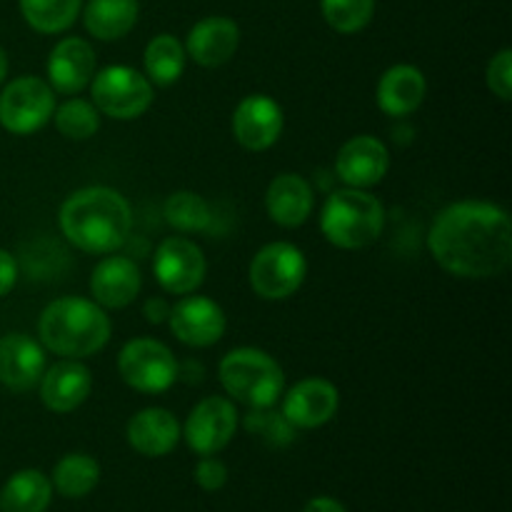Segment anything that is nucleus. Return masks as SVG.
Returning <instances> with one entry per match:
<instances>
[{
  "mask_svg": "<svg viewBox=\"0 0 512 512\" xmlns=\"http://www.w3.org/2000/svg\"><path fill=\"white\" fill-rule=\"evenodd\" d=\"M428 248L435 263L455 278H498L512 263L508 210L488 200L445 205L428 230Z\"/></svg>",
  "mask_w": 512,
  "mask_h": 512,
  "instance_id": "nucleus-1",
  "label": "nucleus"
},
{
  "mask_svg": "<svg viewBox=\"0 0 512 512\" xmlns=\"http://www.w3.org/2000/svg\"><path fill=\"white\" fill-rule=\"evenodd\" d=\"M45 368V348L25 333H8L0 338V383L13 393H30L38 388Z\"/></svg>",
  "mask_w": 512,
  "mask_h": 512,
  "instance_id": "nucleus-17",
  "label": "nucleus"
},
{
  "mask_svg": "<svg viewBox=\"0 0 512 512\" xmlns=\"http://www.w3.org/2000/svg\"><path fill=\"white\" fill-rule=\"evenodd\" d=\"M140 15L138 0H88L83 10L85 30L95 40H120L135 28Z\"/></svg>",
  "mask_w": 512,
  "mask_h": 512,
  "instance_id": "nucleus-24",
  "label": "nucleus"
},
{
  "mask_svg": "<svg viewBox=\"0 0 512 512\" xmlns=\"http://www.w3.org/2000/svg\"><path fill=\"white\" fill-rule=\"evenodd\" d=\"M100 480L98 460L83 453H70L55 465L53 485L65 498H85Z\"/></svg>",
  "mask_w": 512,
  "mask_h": 512,
  "instance_id": "nucleus-28",
  "label": "nucleus"
},
{
  "mask_svg": "<svg viewBox=\"0 0 512 512\" xmlns=\"http://www.w3.org/2000/svg\"><path fill=\"white\" fill-rule=\"evenodd\" d=\"M53 123L63 138L88 140L100 130V113L90 100L70 98L63 105H55Z\"/></svg>",
  "mask_w": 512,
  "mask_h": 512,
  "instance_id": "nucleus-30",
  "label": "nucleus"
},
{
  "mask_svg": "<svg viewBox=\"0 0 512 512\" xmlns=\"http://www.w3.org/2000/svg\"><path fill=\"white\" fill-rule=\"evenodd\" d=\"M55 95L48 80L23 75L0 93V125L13 135H30L53 120Z\"/></svg>",
  "mask_w": 512,
  "mask_h": 512,
  "instance_id": "nucleus-9",
  "label": "nucleus"
},
{
  "mask_svg": "<svg viewBox=\"0 0 512 512\" xmlns=\"http://www.w3.org/2000/svg\"><path fill=\"white\" fill-rule=\"evenodd\" d=\"M5 78H8V53L0 48V85H3Z\"/></svg>",
  "mask_w": 512,
  "mask_h": 512,
  "instance_id": "nucleus-38",
  "label": "nucleus"
},
{
  "mask_svg": "<svg viewBox=\"0 0 512 512\" xmlns=\"http://www.w3.org/2000/svg\"><path fill=\"white\" fill-rule=\"evenodd\" d=\"M165 220L180 233H205L213 223L210 205L190 190H178L165 200Z\"/></svg>",
  "mask_w": 512,
  "mask_h": 512,
  "instance_id": "nucleus-29",
  "label": "nucleus"
},
{
  "mask_svg": "<svg viewBox=\"0 0 512 512\" xmlns=\"http://www.w3.org/2000/svg\"><path fill=\"white\" fill-rule=\"evenodd\" d=\"M390 170V150L383 140L373 135H355L335 158V173L345 188L368 190L378 185Z\"/></svg>",
  "mask_w": 512,
  "mask_h": 512,
  "instance_id": "nucleus-15",
  "label": "nucleus"
},
{
  "mask_svg": "<svg viewBox=\"0 0 512 512\" xmlns=\"http://www.w3.org/2000/svg\"><path fill=\"white\" fill-rule=\"evenodd\" d=\"M315 205L313 188L298 173H280L265 193V210L280 228H300L310 218Z\"/></svg>",
  "mask_w": 512,
  "mask_h": 512,
  "instance_id": "nucleus-23",
  "label": "nucleus"
},
{
  "mask_svg": "<svg viewBox=\"0 0 512 512\" xmlns=\"http://www.w3.org/2000/svg\"><path fill=\"white\" fill-rule=\"evenodd\" d=\"M153 273L165 293L190 295L203 285L208 260L198 243L183 235H173V238H165L155 250Z\"/></svg>",
  "mask_w": 512,
  "mask_h": 512,
  "instance_id": "nucleus-10",
  "label": "nucleus"
},
{
  "mask_svg": "<svg viewBox=\"0 0 512 512\" xmlns=\"http://www.w3.org/2000/svg\"><path fill=\"white\" fill-rule=\"evenodd\" d=\"M238 430V410L230 398L213 395L190 410L185 420L183 438L188 448L198 455H215L228 448Z\"/></svg>",
  "mask_w": 512,
  "mask_h": 512,
  "instance_id": "nucleus-11",
  "label": "nucleus"
},
{
  "mask_svg": "<svg viewBox=\"0 0 512 512\" xmlns=\"http://www.w3.org/2000/svg\"><path fill=\"white\" fill-rule=\"evenodd\" d=\"M273 408L275 405H270V408H250L243 425L250 435L260 438L270 448H285L295 440V428L283 413H275Z\"/></svg>",
  "mask_w": 512,
  "mask_h": 512,
  "instance_id": "nucleus-32",
  "label": "nucleus"
},
{
  "mask_svg": "<svg viewBox=\"0 0 512 512\" xmlns=\"http://www.w3.org/2000/svg\"><path fill=\"white\" fill-rule=\"evenodd\" d=\"M240 28L233 18L208 15L190 28L185 38V53L203 68H220L238 53Z\"/></svg>",
  "mask_w": 512,
  "mask_h": 512,
  "instance_id": "nucleus-20",
  "label": "nucleus"
},
{
  "mask_svg": "<svg viewBox=\"0 0 512 512\" xmlns=\"http://www.w3.org/2000/svg\"><path fill=\"white\" fill-rule=\"evenodd\" d=\"M170 308H173V305H170L165 298H150L148 303H145V308H143L145 320H148V323H153V325L168 323Z\"/></svg>",
  "mask_w": 512,
  "mask_h": 512,
  "instance_id": "nucleus-36",
  "label": "nucleus"
},
{
  "mask_svg": "<svg viewBox=\"0 0 512 512\" xmlns=\"http://www.w3.org/2000/svg\"><path fill=\"white\" fill-rule=\"evenodd\" d=\"M185 63H188L185 45L175 35L168 33L155 35L143 55L145 78L153 85H160V88H168V85L178 83L185 73Z\"/></svg>",
  "mask_w": 512,
  "mask_h": 512,
  "instance_id": "nucleus-26",
  "label": "nucleus"
},
{
  "mask_svg": "<svg viewBox=\"0 0 512 512\" xmlns=\"http://www.w3.org/2000/svg\"><path fill=\"white\" fill-rule=\"evenodd\" d=\"M485 83H488L490 93L498 95L500 100L512 98V50L503 48L490 58L488 70H485Z\"/></svg>",
  "mask_w": 512,
  "mask_h": 512,
  "instance_id": "nucleus-33",
  "label": "nucleus"
},
{
  "mask_svg": "<svg viewBox=\"0 0 512 512\" xmlns=\"http://www.w3.org/2000/svg\"><path fill=\"white\" fill-rule=\"evenodd\" d=\"M283 108L263 93H253L238 103L233 113V135L250 153H263L278 143L283 133Z\"/></svg>",
  "mask_w": 512,
  "mask_h": 512,
  "instance_id": "nucleus-13",
  "label": "nucleus"
},
{
  "mask_svg": "<svg viewBox=\"0 0 512 512\" xmlns=\"http://www.w3.org/2000/svg\"><path fill=\"white\" fill-rule=\"evenodd\" d=\"M220 383L230 400L248 408H270L285 393V373L278 360L260 348H235L220 360Z\"/></svg>",
  "mask_w": 512,
  "mask_h": 512,
  "instance_id": "nucleus-5",
  "label": "nucleus"
},
{
  "mask_svg": "<svg viewBox=\"0 0 512 512\" xmlns=\"http://www.w3.org/2000/svg\"><path fill=\"white\" fill-rule=\"evenodd\" d=\"M143 288L140 268L125 255H108L95 265L90 275V293L103 310H123L133 303Z\"/></svg>",
  "mask_w": 512,
  "mask_h": 512,
  "instance_id": "nucleus-19",
  "label": "nucleus"
},
{
  "mask_svg": "<svg viewBox=\"0 0 512 512\" xmlns=\"http://www.w3.org/2000/svg\"><path fill=\"white\" fill-rule=\"evenodd\" d=\"M325 240L340 250H363L385 230V208L373 193L343 188L328 195L320 213Z\"/></svg>",
  "mask_w": 512,
  "mask_h": 512,
  "instance_id": "nucleus-4",
  "label": "nucleus"
},
{
  "mask_svg": "<svg viewBox=\"0 0 512 512\" xmlns=\"http://www.w3.org/2000/svg\"><path fill=\"white\" fill-rule=\"evenodd\" d=\"M15 283H18V260L13 258V253L0 248V298H5Z\"/></svg>",
  "mask_w": 512,
  "mask_h": 512,
  "instance_id": "nucleus-35",
  "label": "nucleus"
},
{
  "mask_svg": "<svg viewBox=\"0 0 512 512\" xmlns=\"http://www.w3.org/2000/svg\"><path fill=\"white\" fill-rule=\"evenodd\" d=\"M425 93H428V80H425L423 70L415 68V65L400 63L380 75L375 100H378V108L385 115L405 118V115H413L423 105Z\"/></svg>",
  "mask_w": 512,
  "mask_h": 512,
  "instance_id": "nucleus-22",
  "label": "nucleus"
},
{
  "mask_svg": "<svg viewBox=\"0 0 512 512\" xmlns=\"http://www.w3.org/2000/svg\"><path fill=\"white\" fill-rule=\"evenodd\" d=\"M168 325L180 343L190 348H210L225 335L228 318L215 300L203 295H183L170 308Z\"/></svg>",
  "mask_w": 512,
  "mask_h": 512,
  "instance_id": "nucleus-12",
  "label": "nucleus"
},
{
  "mask_svg": "<svg viewBox=\"0 0 512 512\" xmlns=\"http://www.w3.org/2000/svg\"><path fill=\"white\" fill-rule=\"evenodd\" d=\"M340 408V393L330 380L305 378L283 393V415L295 430L323 428Z\"/></svg>",
  "mask_w": 512,
  "mask_h": 512,
  "instance_id": "nucleus-14",
  "label": "nucleus"
},
{
  "mask_svg": "<svg viewBox=\"0 0 512 512\" xmlns=\"http://www.w3.org/2000/svg\"><path fill=\"white\" fill-rule=\"evenodd\" d=\"M195 480L203 490L215 493V490L223 488L228 483V468H225L223 460H218L215 455H203V460L195 468Z\"/></svg>",
  "mask_w": 512,
  "mask_h": 512,
  "instance_id": "nucleus-34",
  "label": "nucleus"
},
{
  "mask_svg": "<svg viewBox=\"0 0 512 512\" xmlns=\"http://www.w3.org/2000/svg\"><path fill=\"white\" fill-rule=\"evenodd\" d=\"M90 103L113 120H135L153 105V83L128 65H108L90 80Z\"/></svg>",
  "mask_w": 512,
  "mask_h": 512,
  "instance_id": "nucleus-6",
  "label": "nucleus"
},
{
  "mask_svg": "<svg viewBox=\"0 0 512 512\" xmlns=\"http://www.w3.org/2000/svg\"><path fill=\"white\" fill-rule=\"evenodd\" d=\"M38 388L45 408L50 413L65 415L78 410L88 400L90 390H93V375H90L88 365H83L80 360L63 358L45 368Z\"/></svg>",
  "mask_w": 512,
  "mask_h": 512,
  "instance_id": "nucleus-18",
  "label": "nucleus"
},
{
  "mask_svg": "<svg viewBox=\"0 0 512 512\" xmlns=\"http://www.w3.org/2000/svg\"><path fill=\"white\" fill-rule=\"evenodd\" d=\"M53 483L40 470H20L0 490V512H45Z\"/></svg>",
  "mask_w": 512,
  "mask_h": 512,
  "instance_id": "nucleus-25",
  "label": "nucleus"
},
{
  "mask_svg": "<svg viewBox=\"0 0 512 512\" xmlns=\"http://www.w3.org/2000/svg\"><path fill=\"white\" fill-rule=\"evenodd\" d=\"M58 223L73 248L90 255H110L128 243L133 210L118 190L90 185L65 198Z\"/></svg>",
  "mask_w": 512,
  "mask_h": 512,
  "instance_id": "nucleus-2",
  "label": "nucleus"
},
{
  "mask_svg": "<svg viewBox=\"0 0 512 512\" xmlns=\"http://www.w3.org/2000/svg\"><path fill=\"white\" fill-rule=\"evenodd\" d=\"M48 85L53 93L63 95H78L85 90L98 73V60H95V50L88 40L83 38H63L55 43V48L48 55Z\"/></svg>",
  "mask_w": 512,
  "mask_h": 512,
  "instance_id": "nucleus-16",
  "label": "nucleus"
},
{
  "mask_svg": "<svg viewBox=\"0 0 512 512\" xmlns=\"http://www.w3.org/2000/svg\"><path fill=\"white\" fill-rule=\"evenodd\" d=\"M303 512H348L343 508V503L333 498H313L308 505H305Z\"/></svg>",
  "mask_w": 512,
  "mask_h": 512,
  "instance_id": "nucleus-37",
  "label": "nucleus"
},
{
  "mask_svg": "<svg viewBox=\"0 0 512 512\" xmlns=\"http://www.w3.org/2000/svg\"><path fill=\"white\" fill-rule=\"evenodd\" d=\"M118 373L138 393H165L180 378L173 350L153 338H135L118 353Z\"/></svg>",
  "mask_w": 512,
  "mask_h": 512,
  "instance_id": "nucleus-8",
  "label": "nucleus"
},
{
  "mask_svg": "<svg viewBox=\"0 0 512 512\" xmlns=\"http://www.w3.org/2000/svg\"><path fill=\"white\" fill-rule=\"evenodd\" d=\"M125 438L135 453L145 458H163L173 453L178 440L183 438V428L170 410L145 408L128 420Z\"/></svg>",
  "mask_w": 512,
  "mask_h": 512,
  "instance_id": "nucleus-21",
  "label": "nucleus"
},
{
  "mask_svg": "<svg viewBox=\"0 0 512 512\" xmlns=\"http://www.w3.org/2000/svg\"><path fill=\"white\" fill-rule=\"evenodd\" d=\"M113 323L95 300L58 298L45 305L38 320L40 345L60 358L83 360L100 353L108 345Z\"/></svg>",
  "mask_w": 512,
  "mask_h": 512,
  "instance_id": "nucleus-3",
  "label": "nucleus"
},
{
  "mask_svg": "<svg viewBox=\"0 0 512 512\" xmlns=\"http://www.w3.org/2000/svg\"><path fill=\"white\" fill-rule=\"evenodd\" d=\"M323 18L335 33L353 35L370 25L375 15V0H320Z\"/></svg>",
  "mask_w": 512,
  "mask_h": 512,
  "instance_id": "nucleus-31",
  "label": "nucleus"
},
{
  "mask_svg": "<svg viewBox=\"0 0 512 512\" xmlns=\"http://www.w3.org/2000/svg\"><path fill=\"white\" fill-rule=\"evenodd\" d=\"M308 260L303 250L293 243H268L250 260V288L263 300H288L293 298L305 283Z\"/></svg>",
  "mask_w": 512,
  "mask_h": 512,
  "instance_id": "nucleus-7",
  "label": "nucleus"
},
{
  "mask_svg": "<svg viewBox=\"0 0 512 512\" xmlns=\"http://www.w3.org/2000/svg\"><path fill=\"white\" fill-rule=\"evenodd\" d=\"M83 0H20L25 23L43 35L65 33L78 20Z\"/></svg>",
  "mask_w": 512,
  "mask_h": 512,
  "instance_id": "nucleus-27",
  "label": "nucleus"
}]
</instances>
